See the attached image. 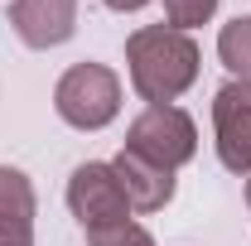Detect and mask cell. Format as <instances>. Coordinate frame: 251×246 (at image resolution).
I'll return each mask as SVG.
<instances>
[{
  "mask_svg": "<svg viewBox=\"0 0 251 246\" xmlns=\"http://www.w3.org/2000/svg\"><path fill=\"white\" fill-rule=\"evenodd\" d=\"M101 5H106V10H145V5H150V0H101Z\"/></svg>",
  "mask_w": 251,
  "mask_h": 246,
  "instance_id": "12",
  "label": "cell"
},
{
  "mask_svg": "<svg viewBox=\"0 0 251 246\" xmlns=\"http://www.w3.org/2000/svg\"><path fill=\"white\" fill-rule=\"evenodd\" d=\"M111 169H116L126 198H130V213H159L174 198V174L159 169V164H150V159H140V154L121 150L111 159Z\"/></svg>",
  "mask_w": 251,
  "mask_h": 246,
  "instance_id": "7",
  "label": "cell"
},
{
  "mask_svg": "<svg viewBox=\"0 0 251 246\" xmlns=\"http://www.w3.org/2000/svg\"><path fill=\"white\" fill-rule=\"evenodd\" d=\"M213 135L222 169L251 174V82L232 77L213 92Z\"/></svg>",
  "mask_w": 251,
  "mask_h": 246,
  "instance_id": "5",
  "label": "cell"
},
{
  "mask_svg": "<svg viewBox=\"0 0 251 246\" xmlns=\"http://www.w3.org/2000/svg\"><path fill=\"white\" fill-rule=\"evenodd\" d=\"M126 150L174 174V169H184L188 159L198 154V125H193V116H188L184 106H174V101L145 106V111L130 121V130H126Z\"/></svg>",
  "mask_w": 251,
  "mask_h": 246,
  "instance_id": "3",
  "label": "cell"
},
{
  "mask_svg": "<svg viewBox=\"0 0 251 246\" xmlns=\"http://www.w3.org/2000/svg\"><path fill=\"white\" fill-rule=\"evenodd\" d=\"M68 208L82 222V232H92V227L126 222V217H130V198H126V188H121V179H116L111 164L87 159V164H77L73 179H68Z\"/></svg>",
  "mask_w": 251,
  "mask_h": 246,
  "instance_id": "4",
  "label": "cell"
},
{
  "mask_svg": "<svg viewBox=\"0 0 251 246\" xmlns=\"http://www.w3.org/2000/svg\"><path fill=\"white\" fill-rule=\"evenodd\" d=\"M247 203H251V179H247Z\"/></svg>",
  "mask_w": 251,
  "mask_h": 246,
  "instance_id": "14",
  "label": "cell"
},
{
  "mask_svg": "<svg viewBox=\"0 0 251 246\" xmlns=\"http://www.w3.org/2000/svg\"><path fill=\"white\" fill-rule=\"evenodd\" d=\"M53 111L73 130H101L121 111V77L106 63H73L53 87Z\"/></svg>",
  "mask_w": 251,
  "mask_h": 246,
  "instance_id": "2",
  "label": "cell"
},
{
  "mask_svg": "<svg viewBox=\"0 0 251 246\" xmlns=\"http://www.w3.org/2000/svg\"><path fill=\"white\" fill-rule=\"evenodd\" d=\"M198 44L193 34L174 25H145L126 39V68H130V87L140 101L164 106L174 97H184L198 82Z\"/></svg>",
  "mask_w": 251,
  "mask_h": 246,
  "instance_id": "1",
  "label": "cell"
},
{
  "mask_svg": "<svg viewBox=\"0 0 251 246\" xmlns=\"http://www.w3.org/2000/svg\"><path fill=\"white\" fill-rule=\"evenodd\" d=\"M218 58H222V68H227L237 82H251V15H237V20L222 25Z\"/></svg>",
  "mask_w": 251,
  "mask_h": 246,
  "instance_id": "9",
  "label": "cell"
},
{
  "mask_svg": "<svg viewBox=\"0 0 251 246\" xmlns=\"http://www.w3.org/2000/svg\"><path fill=\"white\" fill-rule=\"evenodd\" d=\"M213 10H218V0H164V25L188 34L193 25H208Z\"/></svg>",
  "mask_w": 251,
  "mask_h": 246,
  "instance_id": "11",
  "label": "cell"
},
{
  "mask_svg": "<svg viewBox=\"0 0 251 246\" xmlns=\"http://www.w3.org/2000/svg\"><path fill=\"white\" fill-rule=\"evenodd\" d=\"M87 246H155V237L140 227V222H111V227H92L87 232Z\"/></svg>",
  "mask_w": 251,
  "mask_h": 246,
  "instance_id": "10",
  "label": "cell"
},
{
  "mask_svg": "<svg viewBox=\"0 0 251 246\" xmlns=\"http://www.w3.org/2000/svg\"><path fill=\"white\" fill-rule=\"evenodd\" d=\"M10 25L29 49H58L77 29V0H15Z\"/></svg>",
  "mask_w": 251,
  "mask_h": 246,
  "instance_id": "6",
  "label": "cell"
},
{
  "mask_svg": "<svg viewBox=\"0 0 251 246\" xmlns=\"http://www.w3.org/2000/svg\"><path fill=\"white\" fill-rule=\"evenodd\" d=\"M0 237L34 246V184L10 164H0Z\"/></svg>",
  "mask_w": 251,
  "mask_h": 246,
  "instance_id": "8",
  "label": "cell"
},
{
  "mask_svg": "<svg viewBox=\"0 0 251 246\" xmlns=\"http://www.w3.org/2000/svg\"><path fill=\"white\" fill-rule=\"evenodd\" d=\"M0 246H25V242H15V237H0Z\"/></svg>",
  "mask_w": 251,
  "mask_h": 246,
  "instance_id": "13",
  "label": "cell"
}]
</instances>
